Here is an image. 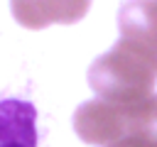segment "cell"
I'll return each mask as SVG.
<instances>
[{
    "label": "cell",
    "instance_id": "cell-5",
    "mask_svg": "<svg viewBox=\"0 0 157 147\" xmlns=\"http://www.w3.org/2000/svg\"><path fill=\"white\" fill-rule=\"evenodd\" d=\"M120 37L137 39L157 51V0H128L118 12Z\"/></svg>",
    "mask_w": 157,
    "mask_h": 147
},
{
    "label": "cell",
    "instance_id": "cell-1",
    "mask_svg": "<svg viewBox=\"0 0 157 147\" xmlns=\"http://www.w3.org/2000/svg\"><path fill=\"white\" fill-rule=\"evenodd\" d=\"M74 130L98 147H157V96L132 103L86 100L74 113Z\"/></svg>",
    "mask_w": 157,
    "mask_h": 147
},
{
    "label": "cell",
    "instance_id": "cell-4",
    "mask_svg": "<svg viewBox=\"0 0 157 147\" xmlns=\"http://www.w3.org/2000/svg\"><path fill=\"white\" fill-rule=\"evenodd\" d=\"M37 108L22 98L0 100V147H37Z\"/></svg>",
    "mask_w": 157,
    "mask_h": 147
},
{
    "label": "cell",
    "instance_id": "cell-2",
    "mask_svg": "<svg viewBox=\"0 0 157 147\" xmlns=\"http://www.w3.org/2000/svg\"><path fill=\"white\" fill-rule=\"evenodd\" d=\"M157 81V51L137 39L120 37L110 51L88 69V86L96 98L110 103H132L152 96Z\"/></svg>",
    "mask_w": 157,
    "mask_h": 147
},
{
    "label": "cell",
    "instance_id": "cell-3",
    "mask_svg": "<svg viewBox=\"0 0 157 147\" xmlns=\"http://www.w3.org/2000/svg\"><path fill=\"white\" fill-rule=\"evenodd\" d=\"M91 0H10L12 17L27 29L74 24L86 17Z\"/></svg>",
    "mask_w": 157,
    "mask_h": 147
}]
</instances>
